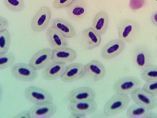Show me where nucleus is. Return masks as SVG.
Wrapping results in <instances>:
<instances>
[{"label":"nucleus","mask_w":157,"mask_h":118,"mask_svg":"<svg viewBox=\"0 0 157 118\" xmlns=\"http://www.w3.org/2000/svg\"><path fill=\"white\" fill-rule=\"evenodd\" d=\"M119 39L125 43L133 42L137 38L140 30L137 22L129 19L121 20L117 25Z\"/></svg>","instance_id":"obj_1"},{"label":"nucleus","mask_w":157,"mask_h":118,"mask_svg":"<svg viewBox=\"0 0 157 118\" xmlns=\"http://www.w3.org/2000/svg\"><path fill=\"white\" fill-rule=\"evenodd\" d=\"M128 95L115 93L105 104L104 115L107 116H115L126 109L130 104Z\"/></svg>","instance_id":"obj_2"},{"label":"nucleus","mask_w":157,"mask_h":118,"mask_svg":"<svg viewBox=\"0 0 157 118\" xmlns=\"http://www.w3.org/2000/svg\"><path fill=\"white\" fill-rule=\"evenodd\" d=\"M141 80L135 76H127L121 78L113 84V90L116 93L131 94L134 91L140 88Z\"/></svg>","instance_id":"obj_3"},{"label":"nucleus","mask_w":157,"mask_h":118,"mask_svg":"<svg viewBox=\"0 0 157 118\" xmlns=\"http://www.w3.org/2000/svg\"><path fill=\"white\" fill-rule=\"evenodd\" d=\"M25 95L29 101L36 104H51L53 101V97L50 93L35 86L26 88Z\"/></svg>","instance_id":"obj_4"},{"label":"nucleus","mask_w":157,"mask_h":118,"mask_svg":"<svg viewBox=\"0 0 157 118\" xmlns=\"http://www.w3.org/2000/svg\"><path fill=\"white\" fill-rule=\"evenodd\" d=\"M52 16L50 8L47 6H42L32 18L31 27L33 31L41 32L46 29Z\"/></svg>","instance_id":"obj_5"},{"label":"nucleus","mask_w":157,"mask_h":118,"mask_svg":"<svg viewBox=\"0 0 157 118\" xmlns=\"http://www.w3.org/2000/svg\"><path fill=\"white\" fill-rule=\"evenodd\" d=\"M11 72L15 78L23 81L30 82L35 80L37 77V71L29 64L18 63L13 65Z\"/></svg>","instance_id":"obj_6"},{"label":"nucleus","mask_w":157,"mask_h":118,"mask_svg":"<svg viewBox=\"0 0 157 118\" xmlns=\"http://www.w3.org/2000/svg\"><path fill=\"white\" fill-rule=\"evenodd\" d=\"M133 59L135 66L141 70L153 63V56L151 51L144 45H138L136 47L133 53Z\"/></svg>","instance_id":"obj_7"},{"label":"nucleus","mask_w":157,"mask_h":118,"mask_svg":"<svg viewBox=\"0 0 157 118\" xmlns=\"http://www.w3.org/2000/svg\"><path fill=\"white\" fill-rule=\"evenodd\" d=\"M85 75V66L81 63H74L66 66L60 77L63 82H72L80 79Z\"/></svg>","instance_id":"obj_8"},{"label":"nucleus","mask_w":157,"mask_h":118,"mask_svg":"<svg viewBox=\"0 0 157 118\" xmlns=\"http://www.w3.org/2000/svg\"><path fill=\"white\" fill-rule=\"evenodd\" d=\"M125 43L120 39L113 40L104 45L101 50V57L105 59H111L117 57L124 51Z\"/></svg>","instance_id":"obj_9"},{"label":"nucleus","mask_w":157,"mask_h":118,"mask_svg":"<svg viewBox=\"0 0 157 118\" xmlns=\"http://www.w3.org/2000/svg\"><path fill=\"white\" fill-rule=\"evenodd\" d=\"M52 50L49 48L41 49L35 54L29 60V64L36 71L45 67L52 60Z\"/></svg>","instance_id":"obj_10"},{"label":"nucleus","mask_w":157,"mask_h":118,"mask_svg":"<svg viewBox=\"0 0 157 118\" xmlns=\"http://www.w3.org/2000/svg\"><path fill=\"white\" fill-rule=\"evenodd\" d=\"M133 101L141 105L150 109H155L157 107L156 96L146 92L143 88H138L131 94Z\"/></svg>","instance_id":"obj_11"},{"label":"nucleus","mask_w":157,"mask_h":118,"mask_svg":"<svg viewBox=\"0 0 157 118\" xmlns=\"http://www.w3.org/2000/svg\"><path fill=\"white\" fill-rule=\"evenodd\" d=\"M96 96V92L92 88L81 87L72 90L69 94L68 99L71 102H90Z\"/></svg>","instance_id":"obj_12"},{"label":"nucleus","mask_w":157,"mask_h":118,"mask_svg":"<svg viewBox=\"0 0 157 118\" xmlns=\"http://www.w3.org/2000/svg\"><path fill=\"white\" fill-rule=\"evenodd\" d=\"M98 107L96 102H71L68 108L71 114L77 113L86 116L94 113Z\"/></svg>","instance_id":"obj_13"},{"label":"nucleus","mask_w":157,"mask_h":118,"mask_svg":"<svg viewBox=\"0 0 157 118\" xmlns=\"http://www.w3.org/2000/svg\"><path fill=\"white\" fill-rule=\"evenodd\" d=\"M76 51L66 47L56 48L52 50V60L55 62L67 63L73 62L77 58Z\"/></svg>","instance_id":"obj_14"},{"label":"nucleus","mask_w":157,"mask_h":118,"mask_svg":"<svg viewBox=\"0 0 157 118\" xmlns=\"http://www.w3.org/2000/svg\"><path fill=\"white\" fill-rule=\"evenodd\" d=\"M66 7L69 16L76 21L83 19L87 14L85 0H74Z\"/></svg>","instance_id":"obj_15"},{"label":"nucleus","mask_w":157,"mask_h":118,"mask_svg":"<svg viewBox=\"0 0 157 118\" xmlns=\"http://www.w3.org/2000/svg\"><path fill=\"white\" fill-rule=\"evenodd\" d=\"M85 69L86 74L90 76L94 82L101 80L105 76V67L98 60H91L85 65Z\"/></svg>","instance_id":"obj_16"},{"label":"nucleus","mask_w":157,"mask_h":118,"mask_svg":"<svg viewBox=\"0 0 157 118\" xmlns=\"http://www.w3.org/2000/svg\"><path fill=\"white\" fill-rule=\"evenodd\" d=\"M57 111V107L52 103L47 104H36L29 110L31 118L52 117Z\"/></svg>","instance_id":"obj_17"},{"label":"nucleus","mask_w":157,"mask_h":118,"mask_svg":"<svg viewBox=\"0 0 157 118\" xmlns=\"http://www.w3.org/2000/svg\"><path fill=\"white\" fill-rule=\"evenodd\" d=\"M66 67V63L52 61L50 62L43 70L42 77L48 80L56 79L60 77Z\"/></svg>","instance_id":"obj_18"},{"label":"nucleus","mask_w":157,"mask_h":118,"mask_svg":"<svg viewBox=\"0 0 157 118\" xmlns=\"http://www.w3.org/2000/svg\"><path fill=\"white\" fill-rule=\"evenodd\" d=\"M46 36L49 45L53 49L69 46V43L66 38L58 30L52 26L48 29Z\"/></svg>","instance_id":"obj_19"},{"label":"nucleus","mask_w":157,"mask_h":118,"mask_svg":"<svg viewBox=\"0 0 157 118\" xmlns=\"http://www.w3.org/2000/svg\"><path fill=\"white\" fill-rule=\"evenodd\" d=\"M52 26L58 30L66 38L71 39L76 36V32L72 25L63 18L53 19L52 22Z\"/></svg>","instance_id":"obj_20"},{"label":"nucleus","mask_w":157,"mask_h":118,"mask_svg":"<svg viewBox=\"0 0 157 118\" xmlns=\"http://www.w3.org/2000/svg\"><path fill=\"white\" fill-rule=\"evenodd\" d=\"M83 37L86 48L88 50L97 48L101 42V35L92 27L84 31Z\"/></svg>","instance_id":"obj_21"},{"label":"nucleus","mask_w":157,"mask_h":118,"mask_svg":"<svg viewBox=\"0 0 157 118\" xmlns=\"http://www.w3.org/2000/svg\"><path fill=\"white\" fill-rule=\"evenodd\" d=\"M109 23V16L107 12L101 11L94 17L92 27L100 35H104L108 29Z\"/></svg>","instance_id":"obj_22"},{"label":"nucleus","mask_w":157,"mask_h":118,"mask_svg":"<svg viewBox=\"0 0 157 118\" xmlns=\"http://www.w3.org/2000/svg\"><path fill=\"white\" fill-rule=\"evenodd\" d=\"M152 112V109L135 103L129 108L126 116L130 118H147Z\"/></svg>","instance_id":"obj_23"},{"label":"nucleus","mask_w":157,"mask_h":118,"mask_svg":"<svg viewBox=\"0 0 157 118\" xmlns=\"http://www.w3.org/2000/svg\"><path fill=\"white\" fill-rule=\"evenodd\" d=\"M11 41V35L7 29L0 31V54L8 52Z\"/></svg>","instance_id":"obj_24"},{"label":"nucleus","mask_w":157,"mask_h":118,"mask_svg":"<svg viewBox=\"0 0 157 118\" xmlns=\"http://www.w3.org/2000/svg\"><path fill=\"white\" fill-rule=\"evenodd\" d=\"M141 78L147 81L157 80V66L151 65L141 70Z\"/></svg>","instance_id":"obj_25"},{"label":"nucleus","mask_w":157,"mask_h":118,"mask_svg":"<svg viewBox=\"0 0 157 118\" xmlns=\"http://www.w3.org/2000/svg\"><path fill=\"white\" fill-rule=\"evenodd\" d=\"M3 2L5 6L12 12H21L25 7L24 0H3Z\"/></svg>","instance_id":"obj_26"},{"label":"nucleus","mask_w":157,"mask_h":118,"mask_svg":"<svg viewBox=\"0 0 157 118\" xmlns=\"http://www.w3.org/2000/svg\"><path fill=\"white\" fill-rule=\"evenodd\" d=\"M15 60V56L11 52L0 54V70L4 69L13 65Z\"/></svg>","instance_id":"obj_27"},{"label":"nucleus","mask_w":157,"mask_h":118,"mask_svg":"<svg viewBox=\"0 0 157 118\" xmlns=\"http://www.w3.org/2000/svg\"><path fill=\"white\" fill-rule=\"evenodd\" d=\"M143 89L152 95L157 96V80L147 81Z\"/></svg>","instance_id":"obj_28"},{"label":"nucleus","mask_w":157,"mask_h":118,"mask_svg":"<svg viewBox=\"0 0 157 118\" xmlns=\"http://www.w3.org/2000/svg\"><path fill=\"white\" fill-rule=\"evenodd\" d=\"M147 0H129V7L132 11L136 12L143 8Z\"/></svg>","instance_id":"obj_29"},{"label":"nucleus","mask_w":157,"mask_h":118,"mask_svg":"<svg viewBox=\"0 0 157 118\" xmlns=\"http://www.w3.org/2000/svg\"><path fill=\"white\" fill-rule=\"evenodd\" d=\"M74 0H55L53 6L55 9H61L68 6Z\"/></svg>","instance_id":"obj_30"},{"label":"nucleus","mask_w":157,"mask_h":118,"mask_svg":"<svg viewBox=\"0 0 157 118\" xmlns=\"http://www.w3.org/2000/svg\"><path fill=\"white\" fill-rule=\"evenodd\" d=\"M9 26V22L5 18L0 16V31L7 29Z\"/></svg>","instance_id":"obj_31"},{"label":"nucleus","mask_w":157,"mask_h":118,"mask_svg":"<svg viewBox=\"0 0 157 118\" xmlns=\"http://www.w3.org/2000/svg\"><path fill=\"white\" fill-rule=\"evenodd\" d=\"M15 117L18 118H31L29 110L22 111L16 115Z\"/></svg>","instance_id":"obj_32"},{"label":"nucleus","mask_w":157,"mask_h":118,"mask_svg":"<svg viewBox=\"0 0 157 118\" xmlns=\"http://www.w3.org/2000/svg\"><path fill=\"white\" fill-rule=\"evenodd\" d=\"M151 20L152 24L157 26V11L152 14L151 16Z\"/></svg>","instance_id":"obj_33"},{"label":"nucleus","mask_w":157,"mask_h":118,"mask_svg":"<svg viewBox=\"0 0 157 118\" xmlns=\"http://www.w3.org/2000/svg\"><path fill=\"white\" fill-rule=\"evenodd\" d=\"M2 86H1V84H0V103H1V101H2Z\"/></svg>","instance_id":"obj_34"},{"label":"nucleus","mask_w":157,"mask_h":118,"mask_svg":"<svg viewBox=\"0 0 157 118\" xmlns=\"http://www.w3.org/2000/svg\"><path fill=\"white\" fill-rule=\"evenodd\" d=\"M156 40H157V37H156Z\"/></svg>","instance_id":"obj_35"}]
</instances>
